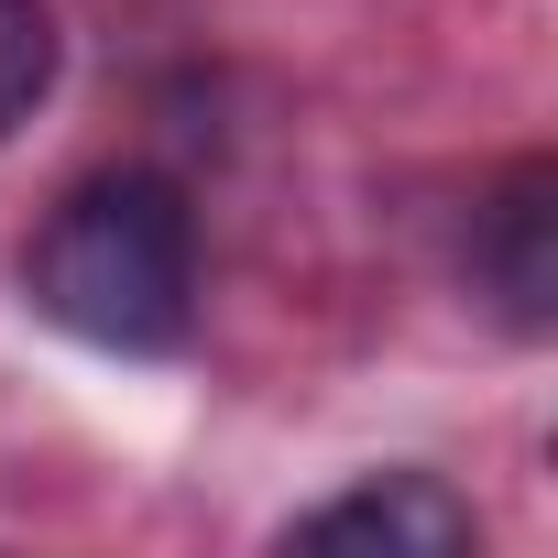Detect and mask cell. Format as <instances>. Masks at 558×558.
I'll use <instances>...</instances> for the list:
<instances>
[{"label":"cell","instance_id":"cell-1","mask_svg":"<svg viewBox=\"0 0 558 558\" xmlns=\"http://www.w3.org/2000/svg\"><path fill=\"white\" fill-rule=\"evenodd\" d=\"M23 296L45 329L121 351V362H165L197 329V219L165 175L121 165L88 175L45 208L34 252H23Z\"/></svg>","mask_w":558,"mask_h":558},{"label":"cell","instance_id":"cell-4","mask_svg":"<svg viewBox=\"0 0 558 558\" xmlns=\"http://www.w3.org/2000/svg\"><path fill=\"white\" fill-rule=\"evenodd\" d=\"M56 88V12L45 0H0V143H12Z\"/></svg>","mask_w":558,"mask_h":558},{"label":"cell","instance_id":"cell-3","mask_svg":"<svg viewBox=\"0 0 558 558\" xmlns=\"http://www.w3.org/2000/svg\"><path fill=\"white\" fill-rule=\"evenodd\" d=\"M547 165H525L514 186H504V208H493V230H482V286L504 296V318L536 340L547 329V296H558V241H547Z\"/></svg>","mask_w":558,"mask_h":558},{"label":"cell","instance_id":"cell-2","mask_svg":"<svg viewBox=\"0 0 558 558\" xmlns=\"http://www.w3.org/2000/svg\"><path fill=\"white\" fill-rule=\"evenodd\" d=\"M286 547H362V558H460L482 547V514L438 482V471H373L351 493H329L318 514L286 525Z\"/></svg>","mask_w":558,"mask_h":558}]
</instances>
